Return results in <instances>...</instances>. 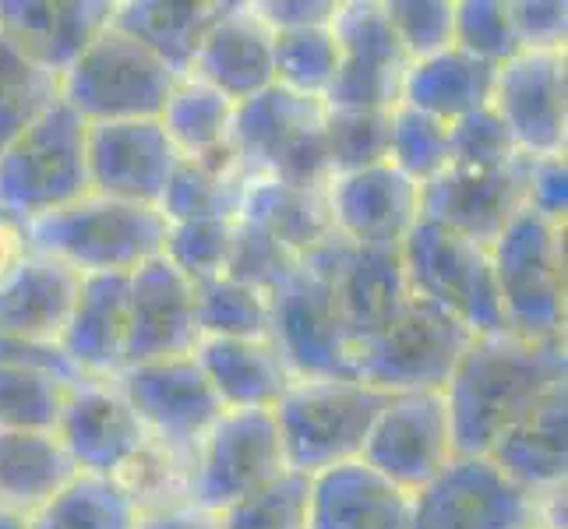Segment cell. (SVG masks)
<instances>
[{"label":"cell","instance_id":"6da1fadb","mask_svg":"<svg viewBox=\"0 0 568 529\" xmlns=\"http://www.w3.org/2000/svg\"><path fill=\"white\" fill-rule=\"evenodd\" d=\"M565 343H534L516 332L474 336L442 399L456 456H487L508 427L565 385Z\"/></svg>","mask_w":568,"mask_h":529},{"label":"cell","instance_id":"7a4b0ae2","mask_svg":"<svg viewBox=\"0 0 568 529\" xmlns=\"http://www.w3.org/2000/svg\"><path fill=\"white\" fill-rule=\"evenodd\" d=\"M26 226L36 254L74 268L78 276H131L139 265L160 258L166 241L160 208L103 194H85Z\"/></svg>","mask_w":568,"mask_h":529},{"label":"cell","instance_id":"3957f363","mask_svg":"<svg viewBox=\"0 0 568 529\" xmlns=\"http://www.w3.org/2000/svg\"><path fill=\"white\" fill-rule=\"evenodd\" d=\"M505 328L534 343H565V223L523 208L491 241Z\"/></svg>","mask_w":568,"mask_h":529},{"label":"cell","instance_id":"277c9868","mask_svg":"<svg viewBox=\"0 0 568 529\" xmlns=\"http://www.w3.org/2000/svg\"><path fill=\"white\" fill-rule=\"evenodd\" d=\"M385 391L357 378H293L272 406L286 466L315 477L328 466L361 459Z\"/></svg>","mask_w":568,"mask_h":529},{"label":"cell","instance_id":"5b68a950","mask_svg":"<svg viewBox=\"0 0 568 529\" xmlns=\"http://www.w3.org/2000/svg\"><path fill=\"white\" fill-rule=\"evenodd\" d=\"M85 142L89 124L64 103L11 139L0 149V212L32 223L92 194Z\"/></svg>","mask_w":568,"mask_h":529},{"label":"cell","instance_id":"8992f818","mask_svg":"<svg viewBox=\"0 0 568 529\" xmlns=\"http://www.w3.org/2000/svg\"><path fill=\"white\" fill-rule=\"evenodd\" d=\"M178 82L181 78L160 57L116 29L110 18V26L61 74V103L85 124L160 121Z\"/></svg>","mask_w":568,"mask_h":529},{"label":"cell","instance_id":"52a82bcc","mask_svg":"<svg viewBox=\"0 0 568 529\" xmlns=\"http://www.w3.org/2000/svg\"><path fill=\"white\" fill-rule=\"evenodd\" d=\"M409 297L442 307L463 322L474 336L508 332L498 304L491 247L445 230L438 223L417 220L399 244Z\"/></svg>","mask_w":568,"mask_h":529},{"label":"cell","instance_id":"ba28073f","mask_svg":"<svg viewBox=\"0 0 568 529\" xmlns=\"http://www.w3.org/2000/svg\"><path fill=\"white\" fill-rule=\"evenodd\" d=\"M268 339L293 378H354L357 339L315 258H301L280 286L268 289Z\"/></svg>","mask_w":568,"mask_h":529},{"label":"cell","instance_id":"9c48e42d","mask_svg":"<svg viewBox=\"0 0 568 529\" xmlns=\"http://www.w3.org/2000/svg\"><path fill=\"white\" fill-rule=\"evenodd\" d=\"M474 332L442 307L409 297L406 307L382 332L361 343L354 378L385 391H445Z\"/></svg>","mask_w":568,"mask_h":529},{"label":"cell","instance_id":"30bf717a","mask_svg":"<svg viewBox=\"0 0 568 529\" xmlns=\"http://www.w3.org/2000/svg\"><path fill=\"white\" fill-rule=\"evenodd\" d=\"M113 382L142 420L149 441L191 474L194 452L223 414V403L209 385L199 357L187 353V357L131 364Z\"/></svg>","mask_w":568,"mask_h":529},{"label":"cell","instance_id":"8fae6325","mask_svg":"<svg viewBox=\"0 0 568 529\" xmlns=\"http://www.w3.org/2000/svg\"><path fill=\"white\" fill-rule=\"evenodd\" d=\"M286 452L272 409H223L187 474V501L223 512L286 474Z\"/></svg>","mask_w":568,"mask_h":529},{"label":"cell","instance_id":"7c38bea8","mask_svg":"<svg viewBox=\"0 0 568 529\" xmlns=\"http://www.w3.org/2000/svg\"><path fill=\"white\" fill-rule=\"evenodd\" d=\"M537 516L540 498L487 456H456L414 495L409 529H530Z\"/></svg>","mask_w":568,"mask_h":529},{"label":"cell","instance_id":"4fadbf2b","mask_svg":"<svg viewBox=\"0 0 568 529\" xmlns=\"http://www.w3.org/2000/svg\"><path fill=\"white\" fill-rule=\"evenodd\" d=\"M361 459L403 491L417 495L456 459L453 424L442 391L388 396L367 430Z\"/></svg>","mask_w":568,"mask_h":529},{"label":"cell","instance_id":"5bb4252c","mask_svg":"<svg viewBox=\"0 0 568 529\" xmlns=\"http://www.w3.org/2000/svg\"><path fill=\"white\" fill-rule=\"evenodd\" d=\"M53 438L61 441L78 474L113 480H121L149 448L142 420L134 417L116 382L106 378H82L68 385Z\"/></svg>","mask_w":568,"mask_h":529},{"label":"cell","instance_id":"9a60e30c","mask_svg":"<svg viewBox=\"0 0 568 529\" xmlns=\"http://www.w3.org/2000/svg\"><path fill=\"white\" fill-rule=\"evenodd\" d=\"M332 32L339 43V68L322 106H396L409 57L403 53L399 39L392 35L382 4L375 0L339 4L336 18H332Z\"/></svg>","mask_w":568,"mask_h":529},{"label":"cell","instance_id":"2e32d148","mask_svg":"<svg viewBox=\"0 0 568 529\" xmlns=\"http://www.w3.org/2000/svg\"><path fill=\"white\" fill-rule=\"evenodd\" d=\"M491 110L513 131L523 155L565 152L568 134V71L565 53L523 50L495 71Z\"/></svg>","mask_w":568,"mask_h":529},{"label":"cell","instance_id":"e0dca14e","mask_svg":"<svg viewBox=\"0 0 568 529\" xmlns=\"http://www.w3.org/2000/svg\"><path fill=\"white\" fill-rule=\"evenodd\" d=\"M89 187L92 194L160 208L181 155L160 121L89 124Z\"/></svg>","mask_w":568,"mask_h":529},{"label":"cell","instance_id":"ac0fdd59","mask_svg":"<svg viewBox=\"0 0 568 529\" xmlns=\"http://www.w3.org/2000/svg\"><path fill=\"white\" fill-rule=\"evenodd\" d=\"M526 208V155L501 170L445 166L420 187V220L487 244Z\"/></svg>","mask_w":568,"mask_h":529},{"label":"cell","instance_id":"d6986e66","mask_svg":"<svg viewBox=\"0 0 568 529\" xmlns=\"http://www.w3.org/2000/svg\"><path fill=\"white\" fill-rule=\"evenodd\" d=\"M325 202L332 233L361 247H399L420 220V184L388 163L336 173Z\"/></svg>","mask_w":568,"mask_h":529},{"label":"cell","instance_id":"ffe728a7","mask_svg":"<svg viewBox=\"0 0 568 529\" xmlns=\"http://www.w3.org/2000/svg\"><path fill=\"white\" fill-rule=\"evenodd\" d=\"M202 343L194 283L163 254L128 276V367L187 357Z\"/></svg>","mask_w":568,"mask_h":529},{"label":"cell","instance_id":"44dd1931","mask_svg":"<svg viewBox=\"0 0 568 529\" xmlns=\"http://www.w3.org/2000/svg\"><path fill=\"white\" fill-rule=\"evenodd\" d=\"M307 258H315L325 268L357 349L396 318L409 301L399 247H361L332 237Z\"/></svg>","mask_w":568,"mask_h":529},{"label":"cell","instance_id":"7402d4cb","mask_svg":"<svg viewBox=\"0 0 568 529\" xmlns=\"http://www.w3.org/2000/svg\"><path fill=\"white\" fill-rule=\"evenodd\" d=\"M187 78H199L209 89L226 95L233 106L276 85L272 29L258 18L254 4H220Z\"/></svg>","mask_w":568,"mask_h":529},{"label":"cell","instance_id":"603a6c76","mask_svg":"<svg viewBox=\"0 0 568 529\" xmlns=\"http://www.w3.org/2000/svg\"><path fill=\"white\" fill-rule=\"evenodd\" d=\"M414 495L364 459L328 466L311 477L307 529H409Z\"/></svg>","mask_w":568,"mask_h":529},{"label":"cell","instance_id":"cb8c5ba5","mask_svg":"<svg viewBox=\"0 0 568 529\" xmlns=\"http://www.w3.org/2000/svg\"><path fill=\"white\" fill-rule=\"evenodd\" d=\"M57 349L82 378L121 375L128 367V276H82Z\"/></svg>","mask_w":568,"mask_h":529},{"label":"cell","instance_id":"d4e9b609","mask_svg":"<svg viewBox=\"0 0 568 529\" xmlns=\"http://www.w3.org/2000/svg\"><path fill=\"white\" fill-rule=\"evenodd\" d=\"M110 18V0H0V32L53 74H64Z\"/></svg>","mask_w":568,"mask_h":529},{"label":"cell","instance_id":"484cf974","mask_svg":"<svg viewBox=\"0 0 568 529\" xmlns=\"http://www.w3.org/2000/svg\"><path fill=\"white\" fill-rule=\"evenodd\" d=\"M325 106L318 100H304L280 85L258 92L254 100L237 103L230 128V152L237 160L244 181H258L276 170V163L304 139L311 128H318Z\"/></svg>","mask_w":568,"mask_h":529},{"label":"cell","instance_id":"4316f807","mask_svg":"<svg viewBox=\"0 0 568 529\" xmlns=\"http://www.w3.org/2000/svg\"><path fill=\"white\" fill-rule=\"evenodd\" d=\"M568 391L555 388L540 406H534L516 427H508L498 445L487 452L508 480L523 491L544 498L565 484L568 462Z\"/></svg>","mask_w":568,"mask_h":529},{"label":"cell","instance_id":"83f0119b","mask_svg":"<svg viewBox=\"0 0 568 529\" xmlns=\"http://www.w3.org/2000/svg\"><path fill=\"white\" fill-rule=\"evenodd\" d=\"M78 283L82 276L74 268L32 251L29 262L8 283H0V328L36 346H57Z\"/></svg>","mask_w":568,"mask_h":529},{"label":"cell","instance_id":"f1b7e54d","mask_svg":"<svg viewBox=\"0 0 568 529\" xmlns=\"http://www.w3.org/2000/svg\"><path fill=\"white\" fill-rule=\"evenodd\" d=\"M194 357L223 409H272L293 382L272 339H202Z\"/></svg>","mask_w":568,"mask_h":529},{"label":"cell","instance_id":"f546056e","mask_svg":"<svg viewBox=\"0 0 568 529\" xmlns=\"http://www.w3.org/2000/svg\"><path fill=\"white\" fill-rule=\"evenodd\" d=\"M495 71L498 68L463 53L459 47H448L442 53L424 57V61H409L399 103L435 116V121L453 124L466 113L491 106Z\"/></svg>","mask_w":568,"mask_h":529},{"label":"cell","instance_id":"4dcf8cb0","mask_svg":"<svg viewBox=\"0 0 568 529\" xmlns=\"http://www.w3.org/2000/svg\"><path fill=\"white\" fill-rule=\"evenodd\" d=\"M74 474L53 430H0V516L29 519Z\"/></svg>","mask_w":568,"mask_h":529},{"label":"cell","instance_id":"1f68e13d","mask_svg":"<svg viewBox=\"0 0 568 529\" xmlns=\"http://www.w3.org/2000/svg\"><path fill=\"white\" fill-rule=\"evenodd\" d=\"M237 220L265 230L272 241H280L290 254H297V258H307V254H315L322 244L336 237L328 220L325 187L304 191V187L268 181V176L244 184Z\"/></svg>","mask_w":568,"mask_h":529},{"label":"cell","instance_id":"d6a6232c","mask_svg":"<svg viewBox=\"0 0 568 529\" xmlns=\"http://www.w3.org/2000/svg\"><path fill=\"white\" fill-rule=\"evenodd\" d=\"M215 11L220 4H202V0L199 4L194 0H131V4H113V26L149 47L178 78H187Z\"/></svg>","mask_w":568,"mask_h":529},{"label":"cell","instance_id":"836d02e7","mask_svg":"<svg viewBox=\"0 0 568 529\" xmlns=\"http://www.w3.org/2000/svg\"><path fill=\"white\" fill-rule=\"evenodd\" d=\"M142 505L121 480L74 474L47 505H39L22 529H139Z\"/></svg>","mask_w":568,"mask_h":529},{"label":"cell","instance_id":"e575fe53","mask_svg":"<svg viewBox=\"0 0 568 529\" xmlns=\"http://www.w3.org/2000/svg\"><path fill=\"white\" fill-rule=\"evenodd\" d=\"M244 184L247 181L230 149L209 155V160H181L163 191L160 212L166 215V223L237 220Z\"/></svg>","mask_w":568,"mask_h":529},{"label":"cell","instance_id":"d590c367","mask_svg":"<svg viewBox=\"0 0 568 529\" xmlns=\"http://www.w3.org/2000/svg\"><path fill=\"white\" fill-rule=\"evenodd\" d=\"M233 110L237 106L226 95L199 78H181L160 113V124L181 160H209L230 149Z\"/></svg>","mask_w":568,"mask_h":529},{"label":"cell","instance_id":"8d00e7d4","mask_svg":"<svg viewBox=\"0 0 568 529\" xmlns=\"http://www.w3.org/2000/svg\"><path fill=\"white\" fill-rule=\"evenodd\" d=\"M61 103V74L36 64L0 32V149Z\"/></svg>","mask_w":568,"mask_h":529},{"label":"cell","instance_id":"74e56055","mask_svg":"<svg viewBox=\"0 0 568 529\" xmlns=\"http://www.w3.org/2000/svg\"><path fill=\"white\" fill-rule=\"evenodd\" d=\"M272 64H276L280 89L325 103L332 78H336L339 68L336 32H332V26L272 32Z\"/></svg>","mask_w":568,"mask_h":529},{"label":"cell","instance_id":"f35d334b","mask_svg":"<svg viewBox=\"0 0 568 529\" xmlns=\"http://www.w3.org/2000/svg\"><path fill=\"white\" fill-rule=\"evenodd\" d=\"M202 339H268V293L233 276H215L194 286Z\"/></svg>","mask_w":568,"mask_h":529},{"label":"cell","instance_id":"ab89813d","mask_svg":"<svg viewBox=\"0 0 568 529\" xmlns=\"http://www.w3.org/2000/svg\"><path fill=\"white\" fill-rule=\"evenodd\" d=\"M388 116L392 110L325 106L322 139H325L332 176L378 166L388 160Z\"/></svg>","mask_w":568,"mask_h":529},{"label":"cell","instance_id":"60d3db41","mask_svg":"<svg viewBox=\"0 0 568 529\" xmlns=\"http://www.w3.org/2000/svg\"><path fill=\"white\" fill-rule=\"evenodd\" d=\"M388 166H396L414 184H427L453 163L448 155V124L414 106L396 103L388 116Z\"/></svg>","mask_w":568,"mask_h":529},{"label":"cell","instance_id":"b9f144b4","mask_svg":"<svg viewBox=\"0 0 568 529\" xmlns=\"http://www.w3.org/2000/svg\"><path fill=\"white\" fill-rule=\"evenodd\" d=\"M68 385L43 367H0V430H53Z\"/></svg>","mask_w":568,"mask_h":529},{"label":"cell","instance_id":"7bdbcfd3","mask_svg":"<svg viewBox=\"0 0 568 529\" xmlns=\"http://www.w3.org/2000/svg\"><path fill=\"white\" fill-rule=\"evenodd\" d=\"M307 491L311 477L286 469L247 498L220 512L223 529H307Z\"/></svg>","mask_w":568,"mask_h":529},{"label":"cell","instance_id":"ee69618b","mask_svg":"<svg viewBox=\"0 0 568 529\" xmlns=\"http://www.w3.org/2000/svg\"><path fill=\"white\" fill-rule=\"evenodd\" d=\"M237 220H181L166 223L163 258L194 286L226 272Z\"/></svg>","mask_w":568,"mask_h":529},{"label":"cell","instance_id":"f6af8a7d","mask_svg":"<svg viewBox=\"0 0 568 529\" xmlns=\"http://www.w3.org/2000/svg\"><path fill=\"white\" fill-rule=\"evenodd\" d=\"M453 47L491 68H501L516 53H523L508 0H456Z\"/></svg>","mask_w":568,"mask_h":529},{"label":"cell","instance_id":"bcb514c9","mask_svg":"<svg viewBox=\"0 0 568 529\" xmlns=\"http://www.w3.org/2000/svg\"><path fill=\"white\" fill-rule=\"evenodd\" d=\"M448 155H453L448 166L501 170V166H513L523 152L513 139V131L501 124V116L491 106H484L448 124Z\"/></svg>","mask_w":568,"mask_h":529},{"label":"cell","instance_id":"7dc6e473","mask_svg":"<svg viewBox=\"0 0 568 529\" xmlns=\"http://www.w3.org/2000/svg\"><path fill=\"white\" fill-rule=\"evenodd\" d=\"M382 11L409 61H424L453 47L456 0H388Z\"/></svg>","mask_w":568,"mask_h":529},{"label":"cell","instance_id":"c3c4849f","mask_svg":"<svg viewBox=\"0 0 568 529\" xmlns=\"http://www.w3.org/2000/svg\"><path fill=\"white\" fill-rule=\"evenodd\" d=\"M297 262H301L297 254H290L280 241H272L265 230H258L254 223H244V220L233 223V247H230L226 276L268 293L272 286H280L290 276Z\"/></svg>","mask_w":568,"mask_h":529},{"label":"cell","instance_id":"681fc988","mask_svg":"<svg viewBox=\"0 0 568 529\" xmlns=\"http://www.w3.org/2000/svg\"><path fill=\"white\" fill-rule=\"evenodd\" d=\"M519 50L530 53H565L568 4L565 0H508Z\"/></svg>","mask_w":568,"mask_h":529},{"label":"cell","instance_id":"f907efd6","mask_svg":"<svg viewBox=\"0 0 568 529\" xmlns=\"http://www.w3.org/2000/svg\"><path fill=\"white\" fill-rule=\"evenodd\" d=\"M526 208H534L551 223H565V208H568L565 152L526 155Z\"/></svg>","mask_w":568,"mask_h":529},{"label":"cell","instance_id":"816d5d0a","mask_svg":"<svg viewBox=\"0 0 568 529\" xmlns=\"http://www.w3.org/2000/svg\"><path fill=\"white\" fill-rule=\"evenodd\" d=\"M262 22L272 32H286V29H311V26H332L339 4L336 0H265V4H254Z\"/></svg>","mask_w":568,"mask_h":529},{"label":"cell","instance_id":"f5cc1de1","mask_svg":"<svg viewBox=\"0 0 568 529\" xmlns=\"http://www.w3.org/2000/svg\"><path fill=\"white\" fill-rule=\"evenodd\" d=\"M0 367H43L68 382H82V375H74L71 364L61 357L57 346H36L26 339H14L4 328H0Z\"/></svg>","mask_w":568,"mask_h":529},{"label":"cell","instance_id":"db71d44e","mask_svg":"<svg viewBox=\"0 0 568 529\" xmlns=\"http://www.w3.org/2000/svg\"><path fill=\"white\" fill-rule=\"evenodd\" d=\"M139 529H223V522L220 512H209V508L194 501H178V505L145 508Z\"/></svg>","mask_w":568,"mask_h":529},{"label":"cell","instance_id":"11a10c76","mask_svg":"<svg viewBox=\"0 0 568 529\" xmlns=\"http://www.w3.org/2000/svg\"><path fill=\"white\" fill-rule=\"evenodd\" d=\"M32 244H29V226L14 215L0 212V283H8L18 268L29 262Z\"/></svg>","mask_w":568,"mask_h":529},{"label":"cell","instance_id":"9f6ffc18","mask_svg":"<svg viewBox=\"0 0 568 529\" xmlns=\"http://www.w3.org/2000/svg\"><path fill=\"white\" fill-rule=\"evenodd\" d=\"M0 529H22V522L11 519V516H0Z\"/></svg>","mask_w":568,"mask_h":529},{"label":"cell","instance_id":"6f0895ef","mask_svg":"<svg viewBox=\"0 0 568 529\" xmlns=\"http://www.w3.org/2000/svg\"><path fill=\"white\" fill-rule=\"evenodd\" d=\"M530 529H551V526H544V522H534Z\"/></svg>","mask_w":568,"mask_h":529}]
</instances>
